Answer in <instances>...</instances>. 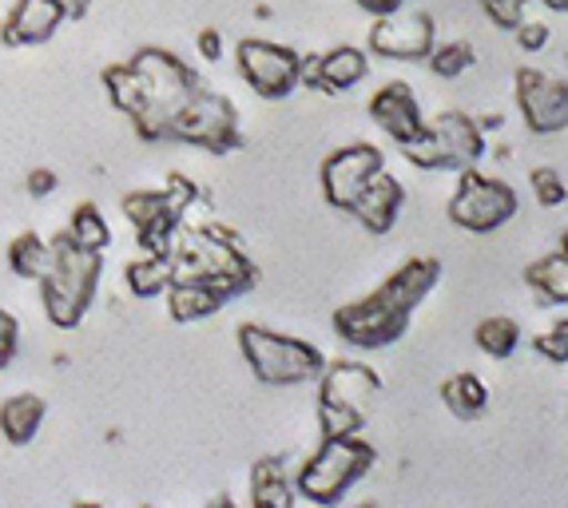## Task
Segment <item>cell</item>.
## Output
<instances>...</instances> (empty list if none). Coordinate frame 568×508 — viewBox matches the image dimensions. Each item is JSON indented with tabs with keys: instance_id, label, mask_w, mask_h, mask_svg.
I'll return each mask as SVG.
<instances>
[{
	"instance_id": "15",
	"label": "cell",
	"mask_w": 568,
	"mask_h": 508,
	"mask_svg": "<svg viewBox=\"0 0 568 508\" xmlns=\"http://www.w3.org/2000/svg\"><path fill=\"white\" fill-rule=\"evenodd\" d=\"M68 20L64 0H17L4 20V44L9 48H29V44H44L52 40V32Z\"/></svg>"
},
{
	"instance_id": "2",
	"label": "cell",
	"mask_w": 568,
	"mask_h": 508,
	"mask_svg": "<svg viewBox=\"0 0 568 508\" xmlns=\"http://www.w3.org/2000/svg\"><path fill=\"white\" fill-rule=\"evenodd\" d=\"M100 271H104L100 251L77 246L68 235L52 238V271L40 278V306L52 326H80L95 298V286H100Z\"/></svg>"
},
{
	"instance_id": "30",
	"label": "cell",
	"mask_w": 568,
	"mask_h": 508,
	"mask_svg": "<svg viewBox=\"0 0 568 508\" xmlns=\"http://www.w3.org/2000/svg\"><path fill=\"white\" fill-rule=\"evenodd\" d=\"M362 425H366V414H362V409H351V405H338V402H323V397H318V429H323V437L362 434Z\"/></svg>"
},
{
	"instance_id": "8",
	"label": "cell",
	"mask_w": 568,
	"mask_h": 508,
	"mask_svg": "<svg viewBox=\"0 0 568 508\" xmlns=\"http://www.w3.org/2000/svg\"><path fill=\"white\" fill-rule=\"evenodd\" d=\"M409 326V314L398 311V306H389L378 291L369 294L362 302H351V306H342L334 314V329H338V338L346 346H358V349H382L389 342H398Z\"/></svg>"
},
{
	"instance_id": "37",
	"label": "cell",
	"mask_w": 568,
	"mask_h": 508,
	"mask_svg": "<svg viewBox=\"0 0 568 508\" xmlns=\"http://www.w3.org/2000/svg\"><path fill=\"white\" fill-rule=\"evenodd\" d=\"M298 84H306V88H323V60L318 57H298Z\"/></svg>"
},
{
	"instance_id": "16",
	"label": "cell",
	"mask_w": 568,
	"mask_h": 508,
	"mask_svg": "<svg viewBox=\"0 0 568 508\" xmlns=\"http://www.w3.org/2000/svg\"><path fill=\"white\" fill-rule=\"evenodd\" d=\"M402 203H406V191H402V183L382 167L378 175L369 180V187L351 203L346 215L358 219L369 235H386V231H394V223H398Z\"/></svg>"
},
{
	"instance_id": "19",
	"label": "cell",
	"mask_w": 568,
	"mask_h": 508,
	"mask_svg": "<svg viewBox=\"0 0 568 508\" xmlns=\"http://www.w3.org/2000/svg\"><path fill=\"white\" fill-rule=\"evenodd\" d=\"M294 477L283 457H266L251 469V500L258 508H291L294 505Z\"/></svg>"
},
{
	"instance_id": "23",
	"label": "cell",
	"mask_w": 568,
	"mask_h": 508,
	"mask_svg": "<svg viewBox=\"0 0 568 508\" xmlns=\"http://www.w3.org/2000/svg\"><path fill=\"white\" fill-rule=\"evenodd\" d=\"M442 402L449 405V414L462 417V421H474V417H481L485 409H489V386H485L477 374H454L442 386Z\"/></svg>"
},
{
	"instance_id": "17",
	"label": "cell",
	"mask_w": 568,
	"mask_h": 508,
	"mask_svg": "<svg viewBox=\"0 0 568 508\" xmlns=\"http://www.w3.org/2000/svg\"><path fill=\"white\" fill-rule=\"evenodd\" d=\"M437 274H442L437 258H409L406 266H398V271L378 286V294L389 306L414 314V306H422V298L437 286Z\"/></svg>"
},
{
	"instance_id": "11",
	"label": "cell",
	"mask_w": 568,
	"mask_h": 508,
	"mask_svg": "<svg viewBox=\"0 0 568 508\" xmlns=\"http://www.w3.org/2000/svg\"><path fill=\"white\" fill-rule=\"evenodd\" d=\"M517 108L529 132L537 135H557L568 128V88L557 75L537 72V68H521L517 72Z\"/></svg>"
},
{
	"instance_id": "13",
	"label": "cell",
	"mask_w": 568,
	"mask_h": 508,
	"mask_svg": "<svg viewBox=\"0 0 568 508\" xmlns=\"http://www.w3.org/2000/svg\"><path fill=\"white\" fill-rule=\"evenodd\" d=\"M369 120L378 123L382 132H386L394 143L414 140V135H422V128H426L417 95L409 92V84H402V80L382 84L378 92L369 95Z\"/></svg>"
},
{
	"instance_id": "40",
	"label": "cell",
	"mask_w": 568,
	"mask_h": 508,
	"mask_svg": "<svg viewBox=\"0 0 568 508\" xmlns=\"http://www.w3.org/2000/svg\"><path fill=\"white\" fill-rule=\"evenodd\" d=\"M549 9H557V12H568V0H545Z\"/></svg>"
},
{
	"instance_id": "28",
	"label": "cell",
	"mask_w": 568,
	"mask_h": 508,
	"mask_svg": "<svg viewBox=\"0 0 568 508\" xmlns=\"http://www.w3.org/2000/svg\"><path fill=\"white\" fill-rule=\"evenodd\" d=\"M474 342L481 354H489V358H513L517 346H521V326H517L513 318L493 314V318H485L481 326L474 329Z\"/></svg>"
},
{
	"instance_id": "1",
	"label": "cell",
	"mask_w": 568,
	"mask_h": 508,
	"mask_svg": "<svg viewBox=\"0 0 568 508\" xmlns=\"http://www.w3.org/2000/svg\"><path fill=\"white\" fill-rule=\"evenodd\" d=\"M132 64L143 75V108L132 115L135 135L148 143L171 140V128H175L180 112L191 104V95L200 92V75L163 48H140Z\"/></svg>"
},
{
	"instance_id": "38",
	"label": "cell",
	"mask_w": 568,
	"mask_h": 508,
	"mask_svg": "<svg viewBox=\"0 0 568 508\" xmlns=\"http://www.w3.org/2000/svg\"><path fill=\"white\" fill-rule=\"evenodd\" d=\"M57 191V175L48 167H37V171H29V195H37V199H44V195H52Z\"/></svg>"
},
{
	"instance_id": "6",
	"label": "cell",
	"mask_w": 568,
	"mask_h": 508,
	"mask_svg": "<svg viewBox=\"0 0 568 508\" xmlns=\"http://www.w3.org/2000/svg\"><path fill=\"white\" fill-rule=\"evenodd\" d=\"M171 140L195 143V148L223 155V151H231L239 143V112H235V104H231L227 95L203 92V88H200V92L191 95V104L180 112L175 128H171Z\"/></svg>"
},
{
	"instance_id": "14",
	"label": "cell",
	"mask_w": 568,
	"mask_h": 508,
	"mask_svg": "<svg viewBox=\"0 0 568 508\" xmlns=\"http://www.w3.org/2000/svg\"><path fill=\"white\" fill-rule=\"evenodd\" d=\"M314 382H318V397L323 402L351 405V409H362V414H366L369 402L382 389L378 374L369 366H362V362H326L323 374L314 377Z\"/></svg>"
},
{
	"instance_id": "21",
	"label": "cell",
	"mask_w": 568,
	"mask_h": 508,
	"mask_svg": "<svg viewBox=\"0 0 568 508\" xmlns=\"http://www.w3.org/2000/svg\"><path fill=\"white\" fill-rule=\"evenodd\" d=\"M318 60H323V88L318 92H351V88H358L369 75V57L362 48L342 44L323 52Z\"/></svg>"
},
{
	"instance_id": "26",
	"label": "cell",
	"mask_w": 568,
	"mask_h": 508,
	"mask_svg": "<svg viewBox=\"0 0 568 508\" xmlns=\"http://www.w3.org/2000/svg\"><path fill=\"white\" fill-rule=\"evenodd\" d=\"M123 278H128V291H132V294H140V298H155V294H163L171 286L168 254L143 251L140 258H132V263H128Z\"/></svg>"
},
{
	"instance_id": "34",
	"label": "cell",
	"mask_w": 568,
	"mask_h": 508,
	"mask_svg": "<svg viewBox=\"0 0 568 508\" xmlns=\"http://www.w3.org/2000/svg\"><path fill=\"white\" fill-rule=\"evenodd\" d=\"M513 32H517V44H521L525 52H540V48H549V24H540V20H521Z\"/></svg>"
},
{
	"instance_id": "18",
	"label": "cell",
	"mask_w": 568,
	"mask_h": 508,
	"mask_svg": "<svg viewBox=\"0 0 568 508\" xmlns=\"http://www.w3.org/2000/svg\"><path fill=\"white\" fill-rule=\"evenodd\" d=\"M168 314L175 322H200V318H211V314L223 306V294L207 283V278H175L168 286Z\"/></svg>"
},
{
	"instance_id": "35",
	"label": "cell",
	"mask_w": 568,
	"mask_h": 508,
	"mask_svg": "<svg viewBox=\"0 0 568 508\" xmlns=\"http://www.w3.org/2000/svg\"><path fill=\"white\" fill-rule=\"evenodd\" d=\"M17 338H20L17 318H12L9 311H0V369L17 358Z\"/></svg>"
},
{
	"instance_id": "29",
	"label": "cell",
	"mask_w": 568,
	"mask_h": 508,
	"mask_svg": "<svg viewBox=\"0 0 568 508\" xmlns=\"http://www.w3.org/2000/svg\"><path fill=\"white\" fill-rule=\"evenodd\" d=\"M429 72L442 75V80H457V75H465L469 68L477 64L474 57V44L469 40H449V44H434L426 57Z\"/></svg>"
},
{
	"instance_id": "20",
	"label": "cell",
	"mask_w": 568,
	"mask_h": 508,
	"mask_svg": "<svg viewBox=\"0 0 568 508\" xmlns=\"http://www.w3.org/2000/svg\"><path fill=\"white\" fill-rule=\"evenodd\" d=\"M44 425V397L37 394H12L0 405V434L9 445H29Z\"/></svg>"
},
{
	"instance_id": "5",
	"label": "cell",
	"mask_w": 568,
	"mask_h": 508,
	"mask_svg": "<svg viewBox=\"0 0 568 508\" xmlns=\"http://www.w3.org/2000/svg\"><path fill=\"white\" fill-rule=\"evenodd\" d=\"M517 211H521L517 191L505 180L481 175L477 167L457 171V187H454V199H449V219H454V226L474 231V235H489L497 226L513 223Z\"/></svg>"
},
{
	"instance_id": "36",
	"label": "cell",
	"mask_w": 568,
	"mask_h": 508,
	"mask_svg": "<svg viewBox=\"0 0 568 508\" xmlns=\"http://www.w3.org/2000/svg\"><path fill=\"white\" fill-rule=\"evenodd\" d=\"M195 48H200V57L207 60V64H219V60H223V37H219L215 29H203L200 37H195Z\"/></svg>"
},
{
	"instance_id": "12",
	"label": "cell",
	"mask_w": 568,
	"mask_h": 508,
	"mask_svg": "<svg viewBox=\"0 0 568 508\" xmlns=\"http://www.w3.org/2000/svg\"><path fill=\"white\" fill-rule=\"evenodd\" d=\"M429 140L437 151V167L442 171H465L477 167L485 155V128L465 112H442L434 123H426Z\"/></svg>"
},
{
	"instance_id": "32",
	"label": "cell",
	"mask_w": 568,
	"mask_h": 508,
	"mask_svg": "<svg viewBox=\"0 0 568 508\" xmlns=\"http://www.w3.org/2000/svg\"><path fill=\"white\" fill-rule=\"evenodd\" d=\"M537 349H540V358L565 366L568 362V318H557L545 334H537Z\"/></svg>"
},
{
	"instance_id": "33",
	"label": "cell",
	"mask_w": 568,
	"mask_h": 508,
	"mask_svg": "<svg viewBox=\"0 0 568 508\" xmlns=\"http://www.w3.org/2000/svg\"><path fill=\"white\" fill-rule=\"evenodd\" d=\"M481 4H485V17H489L497 29L513 32L525 20V4H529V0H481Z\"/></svg>"
},
{
	"instance_id": "4",
	"label": "cell",
	"mask_w": 568,
	"mask_h": 508,
	"mask_svg": "<svg viewBox=\"0 0 568 508\" xmlns=\"http://www.w3.org/2000/svg\"><path fill=\"white\" fill-rule=\"evenodd\" d=\"M239 349H243L251 374L266 386H306L326 366L323 349H314L311 342L255 326V322L239 326Z\"/></svg>"
},
{
	"instance_id": "22",
	"label": "cell",
	"mask_w": 568,
	"mask_h": 508,
	"mask_svg": "<svg viewBox=\"0 0 568 508\" xmlns=\"http://www.w3.org/2000/svg\"><path fill=\"white\" fill-rule=\"evenodd\" d=\"M525 283L537 294L545 306H568V254H545L540 263H532L525 271Z\"/></svg>"
},
{
	"instance_id": "25",
	"label": "cell",
	"mask_w": 568,
	"mask_h": 508,
	"mask_svg": "<svg viewBox=\"0 0 568 508\" xmlns=\"http://www.w3.org/2000/svg\"><path fill=\"white\" fill-rule=\"evenodd\" d=\"M104 92H108V100H112L115 112H123L128 120H132V115L143 108V75H140V68H135L132 60H128V64L104 68Z\"/></svg>"
},
{
	"instance_id": "27",
	"label": "cell",
	"mask_w": 568,
	"mask_h": 508,
	"mask_svg": "<svg viewBox=\"0 0 568 508\" xmlns=\"http://www.w3.org/2000/svg\"><path fill=\"white\" fill-rule=\"evenodd\" d=\"M68 238L77 246H88V251H100L104 254V246L112 243V231H108V219L104 211L95 207V203H80L77 211H72V219H68Z\"/></svg>"
},
{
	"instance_id": "3",
	"label": "cell",
	"mask_w": 568,
	"mask_h": 508,
	"mask_svg": "<svg viewBox=\"0 0 568 508\" xmlns=\"http://www.w3.org/2000/svg\"><path fill=\"white\" fill-rule=\"evenodd\" d=\"M369 465H374V445L362 441V434L323 437V445L294 473V492L311 505H338L366 477Z\"/></svg>"
},
{
	"instance_id": "24",
	"label": "cell",
	"mask_w": 568,
	"mask_h": 508,
	"mask_svg": "<svg viewBox=\"0 0 568 508\" xmlns=\"http://www.w3.org/2000/svg\"><path fill=\"white\" fill-rule=\"evenodd\" d=\"M9 271L17 274V278L40 283V278L52 271V243L40 235H17L9 243Z\"/></svg>"
},
{
	"instance_id": "31",
	"label": "cell",
	"mask_w": 568,
	"mask_h": 508,
	"mask_svg": "<svg viewBox=\"0 0 568 508\" xmlns=\"http://www.w3.org/2000/svg\"><path fill=\"white\" fill-rule=\"evenodd\" d=\"M529 187H532V195H537L540 207H560V203L568 199L565 180H560V175L552 167H532Z\"/></svg>"
},
{
	"instance_id": "9",
	"label": "cell",
	"mask_w": 568,
	"mask_h": 508,
	"mask_svg": "<svg viewBox=\"0 0 568 508\" xmlns=\"http://www.w3.org/2000/svg\"><path fill=\"white\" fill-rule=\"evenodd\" d=\"M386 167L378 148L369 143H346V148L331 151L323 163V195L334 211H351V203L369 187V180Z\"/></svg>"
},
{
	"instance_id": "7",
	"label": "cell",
	"mask_w": 568,
	"mask_h": 508,
	"mask_svg": "<svg viewBox=\"0 0 568 508\" xmlns=\"http://www.w3.org/2000/svg\"><path fill=\"white\" fill-rule=\"evenodd\" d=\"M235 64L251 92L263 100H283L298 88V52L271 40H239Z\"/></svg>"
},
{
	"instance_id": "39",
	"label": "cell",
	"mask_w": 568,
	"mask_h": 508,
	"mask_svg": "<svg viewBox=\"0 0 568 508\" xmlns=\"http://www.w3.org/2000/svg\"><path fill=\"white\" fill-rule=\"evenodd\" d=\"M406 0H358V9H366L369 17H386V12H394V9H402Z\"/></svg>"
},
{
	"instance_id": "10",
	"label": "cell",
	"mask_w": 568,
	"mask_h": 508,
	"mask_svg": "<svg viewBox=\"0 0 568 508\" xmlns=\"http://www.w3.org/2000/svg\"><path fill=\"white\" fill-rule=\"evenodd\" d=\"M434 44L437 24L429 12L394 9L386 17H374V29H369V52L386 60H426Z\"/></svg>"
}]
</instances>
